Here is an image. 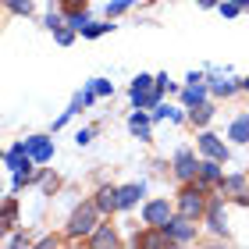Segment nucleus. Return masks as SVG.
Instances as JSON below:
<instances>
[{"label":"nucleus","instance_id":"39448f33","mask_svg":"<svg viewBox=\"0 0 249 249\" xmlns=\"http://www.w3.org/2000/svg\"><path fill=\"white\" fill-rule=\"evenodd\" d=\"M167 242H171V231H167V228L146 231V235H139V239H135V246H167Z\"/></svg>","mask_w":249,"mask_h":249},{"label":"nucleus","instance_id":"9b49d317","mask_svg":"<svg viewBox=\"0 0 249 249\" xmlns=\"http://www.w3.org/2000/svg\"><path fill=\"white\" fill-rule=\"evenodd\" d=\"M128 128L139 135V139H150V118H142V114H135L132 121H128Z\"/></svg>","mask_w":249,"mask_h":249},{"label":"nucleus","instance_id":"9d476101","mask_svg":"<svg viewBox=\"0 0 249 249\" xmlns=\"http://www.w3.org/2000/svg\"><path fill=\"white\" fill-rule=\"evenodd\" d=\"M231 139H235V142H249V114L231 124Z\"/></svg>","mask_w":249,"mask_h":249},{"label":"nucleus","instance_id":"dca6fc26","mask_svg":"<svg viewBox=\"0 0 249 249\" xmlns=\"http://www.w3.org/2000/svg\"><path fill=\"white\" fill-rule=\"evenodd\" d=\"M185 104H189V107H199V104H203V89H199V86H189V89H185Z\"/></svg>","mask_w":249,"mask_h":249},{"label":"nucleus","instance_id":"20e7f679","mask_svg":"<svg viewBox=\"0 0 249 249\" xmlns=\"http://www.w3.org/2000/svg\"><path fill=\"white\" fill-rule=\"evenodd\" d=\"M189 221H192V217H185V213H182L178 221H167V231H171L175 242H185V239H192V235H196V228H192Z\"/></svg>","mask_w":249,"mask_h":249},{"label":"nucleus","instance_id":"ddd939ff","mask_svg":"<svg viewBox=\"0 0 249 249\" xmlns=\"http://www.w3.org/2000/svg\"><path fill=\"white\" fill-rule=\"evenodd\" d=\"M210 228L213 231H224V210H221V203H210Z\"/></svg>","mask_w":249,"mask_h":249},{"label":"nucleus","instance_id":"1a4fd4ad","mask_svg":"<svg viewBox=\"0 0 249 249\" xmlns=\"http://www.w3.org/2000/svg\"><path fill=\"white\" fill-rule=\"evenodd\" d=\"M25 146H29L32 160H47V157H50V142L47 139H25Z\"/></svg>","mask_w":249,"mask_h":249},{"label":"nucleus","instance_id":"bb28decb","mask_svg":"<svg viewBox=\"0 0 249 249\" xmlns=\"http://www.w3.org/2000/svg\"><path fill=\"white\" fill-rule=\"evenodd\" d=\"M224 189H235V192H239V189H242V178H228V182H224Z\"/></svg>","mask_w":249,"mask_h":249},{"label":"nucleus","instance_id":"2eb2a0df","mask_svg":"<svg viewBox=\"0 0 249 249\" xmlns=\"http://www.w3.org/2000/svg\"><path fill=\"white\" fill-rule=\"evenodd\" d=\"M93 246H118V235L110 231V228H100V231L93 235Z\"/></svg>","mask_w":249,"mask_h":249},{"label":"nucleus","instance_id":"f8f14e48","mask_svg":"<svg viewBox=\"0 0 249 249\" xmlns=\"http://www.w3.org/2000/svg\"><path fill=\"white\" fill-rule=\"evenodd\" d=\"M142 196V185H128V189H121L118 192V199H121V207H132L135 199Z\"/></svg>","mask_w":249,"mask_h":249},{"label":"nucleus","instance_id":"6e6552de","mask_svg":"<svg viewBox=\"0 0 249 249\" xmlns=\"http://www.w3.org/2000/svg\"><path fill=\"white\" fill-rule=\"evenodd\" d=\"M199 167H196V160H192V153L189 150H182L178 153V178H192Z\"/></svg>","mask_w":249,"mask_h":249},{"label":"nucleus","instance_id":"c756f323","mask_svg":"<svg viewBox=\"0 0 249 249\" xmlns=\"http://www.w3.org/2000/svg\"><path fill=\"white\" fill-rule=\"evenodd\" d=\"M199 4H203V7H213V0H199Z\"/></svg>","mask_w":249,"mask_h":249},{"label":"nucleus","instance_id":"a878e982","mask_svg":"<svg viewBox=\"0 0 249 249\" xmlns=\"http://www.w3.org/2000/svg\"><path fill=\"white\" fill-rule=\"evenodd\" d=\"M231 89H235L231 82H213V93H224V96H228V93H231Z\"/></svg>","mask_w":249,"mask_h":249},{"label":"nucleus","instance_id":"f03ea898","mask_svg":"<svg viewBox=\"0 0 249 249\" xmlns=\"http://www.w3.org/2000/svg\"><path fill=\"white\" fill-rule=\"evenodd\" d=\"M142 217H146V224H150V228H167V221H171V207H167V199L146 203Z\"/></svg>","mask_w":249,"mask_h":249},{"label":"nucleus","instance_id":"7ed1b4c3","mask_svg":"<svg viewBox=\"0 0 249 249\" xmlns=\"http://www.w3.org/2000/svg\"><path fill=\"white\" fill-rule=\"evenodd\" d=\"M178 210H182L185 217H199L203 213V192L199 189H185L182 199H178Z\"/></svg>","mask_w":249,"mask_h":249},{"label":"nucleus","instance_id":"b1692460","mask_svg":"<svg viewBox=\"0 0 249 249\" xmlns=\"http://www.w3.org/2000/svg\"><path fill=\"white\" fill-rule=\"evenodd\" d=\"M110 25H86L82 29V36H100V32H107Z\"/></svg>","mask_w":249,"mask_h":249},{"label":"nucleus","instance_id":"0eeeda50","mask_svg":"<svg viewBox=\"0 0 249 249\" xmlns=\"http://www.w3.org/2000/svg\"><path fill=\"white\" fill-rule=\"evenodd\" d=\"M96 207H100V210H118V207H121V199H118V189H100V196H96Z\"/></svg>","mask_w":249,"mask_h":249},{"label":"nucleus","instance_id":"4468645a","mask_svg":"<svg viewBox=\"0 0 249 249\" xmlns=\"http://www.w3.org/2000/svg\"><path fill=\"white\" fill-rule=\"evenodd\" d=\"M199 175L207 178V182H217L221 178V167H217V157H213V160H207V164H199Z\"/></svg>","mask_w":249,"mask_h":249},{"label":"nucleus","instance_id":"5701e85b","mask_svg":"<svg viewBox=\"0 0 249 249\" xmlns=\"http://www.w3.org/2000/svg\"><path fill=\"white\" fill-rule=\"evenodd\" d=\"M221 15H224V18L239 15V4H235V0H228V4H221Z\"/></svg>","mask_w":249,"mask_h":249},{"label":"nucleus","instance_id":"412c9836","mask_svg":"<svg viewBox=\"0 0 249 249\" xmlns=\"http://www.w3.org/2000/svg\"><path fill=\"white\" fill-rule=\"evenodd\" d=\"M150 82H153V78L139 75V78H135V86H132V93H150Z\"/></svg>","mask_w":249,"mask_h":249},{"label":"nucleus","instance_id":"f3484780","mask_svg":"<svg viewBox=\"0 0 249 249\" xmlns=\"http://www.w3.org/2000/svg\"><path fill=\"white\" fill-rule=\"evenodd\" d=\"M4 4L15 11V15H29V11H32V0H4Z\"/></svg>","mask_w":249,"mask_h":249},{"label":"nucleus","instance_id":"cd10ccee","mask_svg":"<svg viewBox=\"0 0 249 249\" xmlns=\"http://www.w3.org/2000/svg\"><path fill=\"white\" fill-rule=\"evenodd\" d=\"M57 43H71V32H68V29H57Z\"/></svg>","mask_w":249,"mask_h":249},{"label":"nucleus","instance_id":"2f4dec72","mask_svg":"<svg viewBox=\"0 0 249 249\" xmlns=\"http://www.w3.org/2000/svg\"><path fill=\"white\" fill-rule=\"evenodd\" d=\"M242 86H246V89H249V78H246V82H242Z\"/></svg>","mask_w":249,"mask_h":249},{"label":"nucleus","instance_id":"6ab92c4d","mask_svg":"<svg viewBox=\"0 0 249 249\" xmlns=\"http://www.w3.org/2000/svg\"><path fill=\"white\" fill-rule=\"evenodd\" d=\"M4 228H15V203H4Z\"/></svg>","mask_w":249,"mask_h":249},{"label":"nucleus","instance_id":"c85d7f7f","mask_svg":"<svg viewBox=\"0 0 249 249\" xmlns=\"http://www.w3.org/2000/svg\"><path fill=\"white\" fill-rule=\"evenodd\" d=\"M61 4H68V7H78V4H82V0H61Z\"/></svg>","mask_w":249,"mask_h":249},{"label":"nucleus","instance_id":"aec40b11","mask_svg":"<svg viewBox=\"0 0 249 249\" xmlns=\"http://www.w3.org/2000/svg\"><path fill=\"white\" fill-rule=\"evenodd\" d=\"M89 25V18H86V11H75V15H71V29H78V32H82Z\"/></svg>","mask_w":249,"mask_h":249},{"label":"nucleus","instance_id":"4be33fe9","mask_svg":"<svg viewBox=\"0 0 249 249\" xmlns=\"http://www.w3.org/2000/svg\"><path fill=\"white\" fill-rule=\"evenodd\" d=\"M93 93H96V96H107V93H110V82H104V78H96V82H93Z\"/></svg>","mask_w":249,"mask_h":249},{"label":"nucleus","instance_id":"f257e3e1","mask_svg":"<svg viewBox=\"0 0 249 249\" xmlns=\"http://www.w3.org/2000/svg\"><path fill=\"white\" fill-rule=\"evenodd\" d=\"M93 228H96V207H89V203H86V207H78V210L71 213L68 231H71V235H89Z\"/></svg>","mask_w":249,"mask_h":249},{"label":"nucleus","instance_id":"393cba45","mask_svg":"<svg viewBox=\"0 0 249 249\" xmlns=\"http://www.w3.org/2000/svg\"><path fill=\"white\" fill-rule=\"evenodd\" d=\"M124 7H128V0H114V4H110V7H107V15H121V11H124Z\"/></svg>","mask_w":249,"mask_h":249},{"label":"nucleus","instance_id":"423d86ee","mask_svg":"<svg viewBox=\"0 0 249 249\" xmlns=\"http://www.w3.org/2000/svg\"><path fill=\"white\" fill-rule=\"evenodd\" d=\"M199 146H203V153H210V157H217V160H224V157H228V153H224V146L217 142V135H203V139H199Z\"/></svg>","mask_w":249,"mask_h":249},{"label":"nucleus","instance_id":"a211bd4d","mask_svg":"<svg viewBox=\"0 0 249 249\" xmlns=\"http://www.w3.org/2000/svg\"><path fill=\"white\" fill-rule=\"evenodd\" d=\"M210 114H213V110H210V107H203V104H199L196 110H192V121H196V124H203V121H210Z\"/></svg>","mask_w":249,"mask_h":249},{"label":"nucleus","instance_id":"7c9ffc66","mask_svg":"<svg viewBox=\"0 0 249 249\" xmlns=\"http://www.w3.org/2000/svg\"><path fill=\"white\" fill-rule=\"evenodd\" d=\"M235 4H239V7H246V4H249V0H235Z\"/></svg>","mask_w":249,"mask_h":249}]
</instances>
